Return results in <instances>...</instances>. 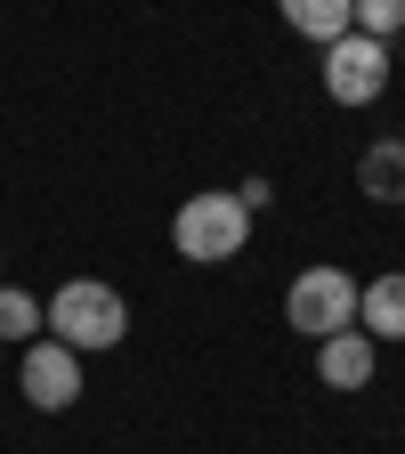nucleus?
Listing matches in <instances>:
<instances>
[{"label":"nucleus","mask_w":405,"mask_h":454,"mask_svg":"<svg viewBox=\"0 0 405 454\" xmlns=\"http://www.w3.org/2000/svg\"><path fill=\"white\" fill-rule=\"evenodd\" d=\"M357 187H365L373 203H405V138L365 146V162H357Z\"/></svg>","instance_id":"obj_9"},{"label":"nucleus","mask_w":405,"mask_h":454,"mask_svg":"<svg viewBox=\"0 0 405 454\" xmlns=\"http://www.w3.org/2000/svg\"><path fill=\"white\" fill-rule=\"evenodd\" d=\"M357 333H373V340H405V276H373V284H357Z\"/></svg>","instance_id":"obj_8"},{"label":"nucleus","mask_w":405,"mask_h":454,"mask_svg":"<svg viewBox=\"0 0 405 454\" xmlns=\"http://www.w3.org/2000/svg\"><path fill=\"white\" fill-rule=\"evenodd\" d=\"M284 9V25H292L300 41H316V49H332L340 33H357V0H276Z\"/></svg>","instance_id":"obj_7"},{"label":"nucleus","mask_w":405,"mask_h":454,"mask_svg":"<svg viewBox=\"0 0 405 454\" xmlns=\"http://www.w3.org/2000/svg\"><path fill=\"white\" fill-rule=\"evenodd\" d=\"M284 325L308 333V340H332V333H349L357 325V276L349 268H300L292 276V293H284Z\"/></svg>","instance_id":"obj_3"},{"label":"nucleus","mask_w":405,"mask_h":454,"mask_svg":"<svg viewBox=\"0 0 405 454\" xmlns=\"http://www.w3.org/2000/svg\"><path fill=\"white\" fill-rule=\"evenodd\" d=\"M252 236V203L236 187H211V195H187L179 219H170V244H179V260L195 268H219V260H236Z\"/></svg>","instance_id":"obj_2"},{"label":"nucleus","mask_w":405,"mask_h":454,"mask_svg":"<svg viewBox=\"0 0 405 454\" xmlns=\"http://www.w3.org/2000/svg\"><path fill=\"white\" fill-rule=\"evenodd\" d=\"M316 381L324 389H365L373 381V333H332V340H316Z\"/></svg>","instance_id":"obj_6"},{"label":"nucleus","mask_w":405,"mask_h":454,"mask_svg":"<svg viewBox=\"0 0 405 454\" xmlns=\"http://www.w3.org/2000/svg\"><path fill=\"white\" fill-rule=\"evenodd\" d=\"M49 317H41V301L33 293H17V284H0V340H33Z\"/></svg>","instance_id":"obj_10"},{"label":"nucleus","mask_w":405,"mask_h":454,"mask_svg":"<svg viewBox=\"0 0 405 454\" xmlns=\"http://www.w3.org/2000/svg\"><path fill=\"white\" fill-rule=\"evenodd\" d=\"M357 33H373V41L405 33V0H357Z\"/></svg>","instance_id":"obj_11"},{"label":"nucleus","mask_w":405,"mask_h":454,"mask_svg":"<svg viewBox=\"0 0 405 454\" xmlns=\"http://www.w3.org/2000/svg\"><path fill=\"white\" fill-rule=\"evenodd\" d=\"M41 317H49V340H66L74 357H90V349H122V333H130V301L113 293V284H97V276L57 284V301H49Z\"/></svg>","instance_id":"obj_1"},{"label":"nucleus","mask_w":405,"mask_h":454,"mask_svg":"<svg viewBox=\"0 0 405 454\" xmlns=\"http://www.w3.org/2000/svg\"><path fill=\"white\" fill-rule=\"evenodd\" d=\"M381 90H389V41L340 33V41L324 49V98H332V106H373Z\"/></svg>","instance_id":"obj_4"},{"label":"nucleus","mask_w":405,"mask_h":454,"mask_svg":"<svg viewBox=\"0 0 405 454\" xmlns=\"http://www.w3.org/2000/svg\"><path fill=\"white\" fill-rule=\"evenodd\" d=\"M17 389L33 397L41 414H66L74 397H82V357L66 349V340H33L25 365H17Z\"/></svg>","instance_id":"obj_5"}]
</instances>
